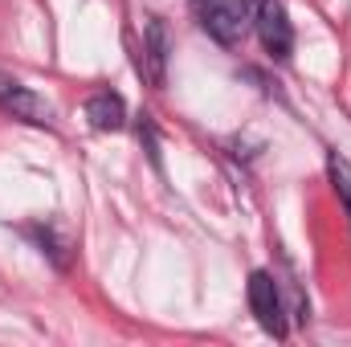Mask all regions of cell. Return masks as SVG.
<instances>
[{"label":"cell","instance_id":"1","mask_svg":"<svg viewBox=\"0 0 351 347\" xmlns=\"http://www.w3.org/2000/svg\"><path fill=\"white\" fill-rule=\"evenodd\" d=\"M245 8H250V21H254V29L262 37L265 53L278 58V62L290 58V49H294V25L286 16V4L282 0H245Z\"/></svg>","mask_w":351,"mask_h":347},{"label":"cell","instance_id":"2","mask_svg":"<svg viewBox=\"0 0 351 347\" xmlns=\"http://www.w3.org/2000/svg\"><path fill=\"white\" fill-rule=\"evenodd\" d=\"M192 12H196L200 29L221 45H237L245 33V21H250L245 0H192Z\"/></svg>","mask_w":351,"mask_h":347},{"label":"cell","instance_id":"3","mask_svg":"<svg viewBox=\"0 0 351 347\" xmlns=\"http://www.w3.org/2000/svg\"><path fill=\"white\" fill-rule=\"evenodd\" d=\"M250 307L262 323V331H269L274 339H286V319H282V294H278V282L274 274L254 270L250 274Z\"/></svg>","mask_w":351,"mask_h":347},{"label":"cell","instance_id":"4","mask_svg":"<svg viewBox=\"0 0 351 347\" xmlns=\"http://www.w3.org/2000/svg\"><path fill=\"white\" fill-rule=\"evenodd\" d=\"M0 110H8L12 119H25V123H53V106L8 74H0Z\"/></svg>","mask_w":351,"mask_h":347},{"label":"cell","instance_id":"5","mask_svg":"<svg viewBox=\"0 0 351 347\" xmlns=\"http://www.w3.org/2000/svg\"><path fill=\"white\" fill-rule=\"evenodd\" d=\"M168 58H172V33L164 16H147L143 25V62H147V78L152 86L168 82Z\"/></svg>","mask_w":351,"mask_h":347},{"label":"cell","instance_id":"6","mask_svg":"<svg viewBox=\"0 0 351 347\" xmlns=\"http://www.w3.org/2000/svg\"><path fill=\"white\" fill-rule=\"evenodd\" d=\"M86 119L94 131H119L127 123V106L114 90H98L86 98Z\"/></svg>","mask_w":351,"mask_h":347},{"label":"cell","instance_id":"7","mask_svg":"<svg viewBox=\"0 0 351 347\" xmlns=\"http://www.w3.org/2000/svg\"><path fill=\"white\" fill-rule=\"evenodd\" d=\"M327 172H331V184H335V192H339V200H343V208L351 217V164L339 152H331L327 156Z\"/></svg>","mask_w":351,"mask_h":347}]
</instances>
